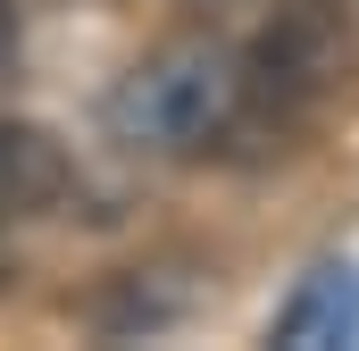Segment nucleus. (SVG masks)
<instances>
[{
  "instance_id": "f03ea898",
  "label": "nucleus",
  "mask_w": 359,
  "mask_h": 351,
  "mask_svg": "<svg viewBox=\"0 0 359 351\" xmlns=\"http://www.w3.org/2000/svg\"><path fill=\"white\" fill-rule=\"evenodd\" d=\"M67 143L50 134V126H25V117H0V226L8 218H42V209H59L67 201Z\"/></svg>"
},
{
  "instance_id": "f257e3e1",
  "label": "nucleus",
  "mask_w": 359,
  "mask_h": 351,
  "mask_svg": "<svg viewBox=\"0 0 359 351\" xmlns=\"http://www.w3.org/2000/svg\"><path fill=\"white\" fill-rule=\"evenodd\" d=\"M243 100H251L243 51L217 34H176L109 84L100 134L134 159H201L243 126Z\"/></svg>"
},
{
  "instance_id": "20e7f679",
  "label": "nucleus",
  "mask_w": 359,
  "mask_h": 351,
  "mask_svg": "<svg viewBox=\"0 0 359 351\" xmlns=\"http://www.w3.org/2000/svg\"><path fill=\"white\" fill-rule=\"evenodd\" d=\"M17 42H25V25H17V0H0V84L17 76Z\"/></svg>"
},
{
  "instance_id": "7ed1b4c3",
  "label": "nucleus",
  "mask_w": 359,
  "mask_h": 351,
  "mask_svg": "<svg viewBox=\"0 0 359 351\" xmlns=\"http://www.w3.org/2000/svg\"><path fill=\"white\" fill-rule=\"evenodd\" d=\"M276 343H359V267L326 260L301 276V293L276 310Z\"/></svg>"
}]
</instances>
